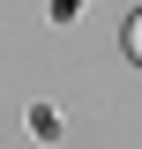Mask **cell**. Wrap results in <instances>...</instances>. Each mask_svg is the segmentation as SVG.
I'll use <instances>...</instances> for the list:
<instances>
[{"mask_svg":"<svg viewBox=\"0 0 142 149\" xmlns=\"http://www.w3.org/2000/svg\"><path fill=\"white\" fill-rule=\"evenodd\" d=\"M127 52H135V67H142V15L127 22Z\"/></svg>","mask_w":142,"mask_h":149,"instance_id":"1","label":"cell"}]
</instances>
